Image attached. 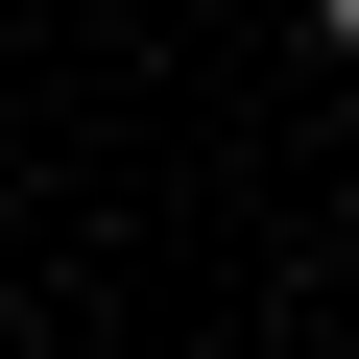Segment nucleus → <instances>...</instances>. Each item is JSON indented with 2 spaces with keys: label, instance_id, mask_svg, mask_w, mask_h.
Returning a JSON list of instances; mask_svg holds the SVG:
<instances>
[{
  "label": "nucleus",
  "instance_id": "nucleus-1",
  "mask_svg": "<svg viewBox=\"0 0 359 359\" xmlns=\"http://www.w3.org/2000/svg\"><path fill=\"white\" fill-rule=\"evenodd\" d=\"M311 25H335V48H359V0H311Z\"/></svg>",
  "mask_w": 359,
  "mask_h": 359
},
{
  "label": "nucleus",
  "instance_id": "nucleus-2",
  "mask_svg": "<svg viewBox=\"0 0 359 359\" xmlns=\"http://www.w3.org/2000/svg\"><path fill=\"white\" fill-rule=\"evenodd\" d=\"M335 216H359V168H335Z\"/></svg>",
  "mask_w": 359,
  "mask_h": 359
}]
</instances>
